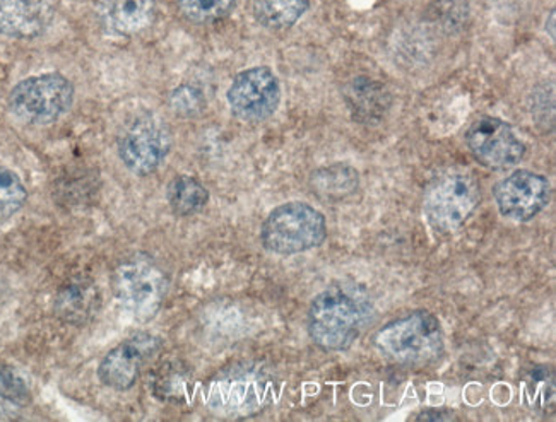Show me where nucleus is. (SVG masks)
<instances>
[{
    "mask_svg": "<svg viewBox=\"0 0 556 422\" xmlns=\"http://www.w3.org/2000/svg\"><path fill=\"white\" fill-rule=\"evenodd\" d=\"M226 98L238 120L263 124L281 103V85L269 67L247 68L235 77Z\"/></svg>",
    "mask_w": 556,
    "mask_h": 422,
    "instance_id": "nucleus-8",
    "label": "nucleus"
},
{
    "mask_svg": "<svg viewBox=\"0 0 556 422\" xmlns=\"http://www.w3.org/2000/svg\"><path fill=\"white\" fill-rule=\"evenodd\" d=\"M549 35L555 38V13L549 14Z\"/></svg>",
    "mask_w": 556,
    "mask_h": 422,
    "instance_id": "nucleus-24",
    "label": "nucleus"
},
{
    "mask_svg": "<svg viewBox=\"0 0 556 422\" xmlns=\"http://www.w3.org/2000/svg\"><path fill=\"white\" fill-rule=\"evenodd\" d=\"M327 238L326 216L305 202H287L270 210L261 240L276 255L305 254L319 248Z\"/></svg>",
    "mask_w": 556,
    "mask_h": 422,
    "instance_id": "nucleus-4",
    "label": "nucleus"
},
{
    "mask_svg": "<svg viewBox=\"0 0 556 422\" xmlns=\"http://www.w3.org/2000/svg\"><path fill=\"white\" fill-rule=\"evenodd\" d=\"M74 86L62 74L33 76L14 86L9 94V110L26 125H49L70 112Z\"/></svg>",
    "mask_w": 556,
    "mask_h": 422,
    "instance_id": "nucleus-5",
    "label": "nucleus"
},
{
    "mask_svg": "<svg viewBox=\"0 0 556 422\" xmlns=\"http://www.w3.org/2000/svg\"><path fill=\"white\" fill-rule=\"evenodd\" d=\"M162 341L153 335H136L113 347L98 368V379L113 391H129L138 383L142 365L153 358Z\"/></svg>",
    "mask_w": 556,
    "mask_h": 422,
    "instance_id": "nucleus-11",
    "label": "nucleus"
},
{
    "mask_svg": "<svg viewBox=\"0 0 556 422\" xmlns=\"http://www.w3.org/2000/svg\"><path fill=\"white\" fill-rule=\"evenodd\" d=\"M180 13L195 25H211L230 16L237 0H177Z\"/></svg>",
    "mask_w": 556,
    "mask_h": 422,
    "instance_id": "nucleus-20",
    "label": "nucleus"
},
{
    "mask_svg": "<svg viewBox=\"0 0 556 422\" xmlns=\"http://www.w3.org/2000/svg\"><path fill=\"white\" fill-rule=\"evenodd\" d=\"M416 419H418V421H452L454 415L447 414L445 410H439L435 414H431V410H427V412L419 414Z\"/></svg>",
    "mask_w": 556,
    "mask_h": 422,
    "instance_id": "nucleus-23",
    "label": "nucleus"
},
{
    "mask_svg": "<svg viewBox=\"0 0 556 422\" xmlns=\"http://www.w3.org/2000/svg\"><path fill=\"white\" fill-rule=\"evenodd\" d=\"M100 291L93 282L76 279L56 293L55 314L70 325H85L100 310Z\"/></svg>",
    "mask_w": 556,
    "mask_h": 422,
    "instance_id": "nucleus-14",
    "label": "nucleus"
},
{
    "mask_svg": "<svg viewBox=\"0 0 556 422\" xmlns=\"http://www.w3.org/2000/svg\"><path fill=\"white\" fill-rule=\"evenodd\" d=\"M28 199V190L13 169L0 166V222L16 216Z\"/></svg>",
    "mask_w": 556,
    "mask_h": 422,
    "instance_id": "nucleus-19",
    "label": "nucleus"
},
{
    "mask_svg": "<svg viewBox=\"0 0 556 422\" xmlns=\"http://www.w3.org/2000/svg\"><path fill=\"white\" fill-rule=\"evenodd\" d=\"M344 100L355 120L377 124L391 108V94L386 86L370 77H355L344 89Z\"/></svg>",
    "mask_w": 556,
    "mask_h": 422,
    "instance_id": "nucleus-13",
    "label": "nucleus"
},
{
    "mask_svg": "<svg viewBox=\"0 0 556 422\" xmlns=\"http://www.w3.org/2000/svg\"><path fill=\"white\" fill-rule=\"evenodd\" d=\"M112 290L124 310L139 322H150L168 294L166 273L148 258H134L115 269Z\"/></svg>",
    "mask_w": 556,
    "mask_h": 422,
    "instance_id": "nucleus-6",
    "label": "nucleus"
},
{
    "mask_svg": "<svg viewBox=\"0 0 556 422\" xmlns=\"http://www.w3.org/2000/svg\"><path fill=\"white\" fill-rule=\"evenodd\" d=\"M496 207L502 216L517 222H528L546 209L552 187L543 175L517 169L495 187Z\"/></svg>",
    "mask_w": 556,
    "mask_h": 422,
    "instance_id": "nucleus-10",
    "label": "nucleus"
},
{
    "mask_svg": "<svg viewBox=\"0 0 556 422\" xmlns=\"http://www.w3.org/2000/svg\"><path fill=\"white\" fill-rule=\"evenodd\" d=\"M374 344L380 355L397 365L427 367L444 353V329L430 311H413L383 325Z\"/></svg>",
    "mask_w": 556,
    "mask_h": 422,
    "instance_id": "nucleus-2",
    "label": "nucleus"
},
{
    "mask_svg": "<svg viewBox=\"0 0 556 422\" xmlns=\"http://www.w3.org/2000/svg\"><path fill=\"white\" fill-rule=\"evenodd\" d=\"M166 199H168L169 209L174 210L175 216L189 218L206 207L210 202V192L198 178L180 175L169 181Z\"/></svg>",
    "mask_w": 556,
    "mask_h": 422,
    "instance_id": "nucleus-16",
    "label": "nucleus"
},
{
    "mask_svg": "<svg viewBox=\"0 0 556 422\" xmlns=\"http://www.w3.org/2000/svg\"><path fill=\"white\" fill-rule=\"evenodd\" d=\"M53 16V0H0V35L31 40L49 29Z\"/></svg>",
    "mask_w": 556,
    "mask_h": 422,
    "instance_id": "nucleus-12",
    "label": "nucleus"
},
{
    "mask_svg": "<svg viewBox=\"0 0 556 422\" xmlns=\"http://www.w3.org/2000/svg\"><path fill=\"white\" fill-rule=\"evenodd\" d=\"M481 201L480 183L464 169H448L425 190L424 213L431 230L451 234L460 230Z\"/></svg>",
    "mask_w": 556,
    "mask_h": 422,
    "instance_id": "nucleus-3",
    "label": "nucleus"
},
{
    "mask_svg": "<svg viewBox=\"0 0 556 422\" xmlns=\"http://www.w3.org/2000/svg\"><path fill=\"white\" fill-rule=\"evenodd\" d=\"M315 192L326 201H343L358 190L359 175L355 168L334 165L323 168L312 178Z\"/></svg>",
    "mask_w": 556,
    "mask_h": 422,
    "instance_id": "nucleus-18",
    "label": "nucleus"
},
{
    "mask_svg": "<svg viewBox=\"0 0 556 422\" xmlns=\"http://www.w3.org/2000/svg\"><path fill=\"white\" fill-rule=\"evenodd\" d=\"M371 303L353 287H331L315 296L306 327L315 346L324 350L350 349L371 320Z\"/></svg>",
    "mask_w": 556,
    "mask_h": 422,
    "instance_id": "nucleus-1",
    "label": "nucleus"
},
{
    "mask_svg": "<svg viewBox=\"0 0 556 422\" xmlns=\"http://www.w3.org/2000/svg\"><path fill=\"white\" fill-rule=\"evenodd\" d=\"M172 150V133L162 118L144 113L127 125L118 139V156L139 177L154 174Z\"/></svg>",
    "mask_w": 556,
    "mask_h": 422,
    "instance_id": "nucleus-7",
    "label": "nucleus"
},
{
    "mask_svg": "<svg viewBox=\"0 0 556 422\" xmlns=\"http://www.w3.org/2000/svg\"><path fill=\"white\" fill-rule=\"evenodd\" d=\"M156 16L154 0H105L101 17L105 26L117 35H136L150 28Z\"/></svg>",
    "mask_w": 556,
    "mask_h": 422,
    "instance_id": "nucleus-15",
    "label": "nucleus"
},
{
    "mask_svg": "<svg viewBox=\"0 0 556 422\" xmlns=\"http://www.w3.org/2000/svg\"><path fill=\"white\" fill-rule=\"evenodd\" d=\"M308 5V0H254V16L264 28L281 31L296 25Z\"/></svg>",
    "mask_w": 556,
    "mask_h": 422,
    "instance_id": "nucleus-17",
    "label": "nucleus"
},
{
    "mask_svg": "<svg viewBox=\"0 0 556 422\" xmlns=\"http://www.w3.org/2000/svg\"><path fill=\"white\" fill-rule=\"evenodd\" d=\"M169 106L178 117H198L206 108V98L201 89L192 85H181L169 97Z\"/></svg>",
    "mask_w": 556,
    "mask_h": 422,
    "instance_id": "nucleus-21",
    "label": "nucleus"
},
{
    "mask_svg": "<svg viewBox=\"0 0 556 422\" xmlns=\"http://www.w3.org/2000/svg\"><path fill=\"white\" fill-rule=\"evenodd\" d=\"M0 398L17 406H25L31 400V392L25 380L16 371L5 367L4 362H0Z\"/></svg>",
    "mask_w": 556,
    "mask_h": 422,
    "instance_id": "nucleus-22",
    "label": "nucleus"
},
{
    "mask_svg": "<svg viewBox=\"0 0 556 422\" xmlns=\"http://www.w3.org/2000/svg\"><path fill=\"white\" fill-rule=\"evenodd\" d=\"M466 144L476 162L492 169L519 165L526 156V144L516 130L501 118L481 117L466 132Z\"/></svg>",
    "mask_w": 556,
    "mask_h": 422,
    "instance_id": "nucleus-9",
    "label": "nucleus"
}]
</instances>
